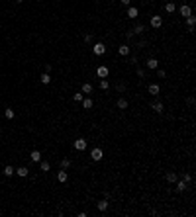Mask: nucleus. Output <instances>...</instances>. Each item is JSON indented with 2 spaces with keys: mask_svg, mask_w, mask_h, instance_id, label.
I'll list each match as a JSON object with an SVG mask.
<instances>
[{
  "mask_svg": "<svg viewBox=\"0 0 196 217\" xmlns=\"http://www.w3.org/2000/svg\"><path fill=\"white\" fill-rule=\"evenodd\" d=\"M57 182H59V184H67L69 182V174H67V170H59V172H57Z\"/></svg>",
  "mask_w": 196,
  "mask_h": 217,
  "instance_id": "4468645a",
  "label": "nucleus"
},
{
  "mask_svg": "<svg viewBox=\"0 0 196 217\" xmlns=\"http://www.w3.org/2000/svg\"><path fill=\"white\" fill-rule=\"evenodd\" d=\"M157 76H159V78H165V76H167V70H165V69H157Z\"/></svg>",
  "mask_w": 196,
  "mask_h": 217,
  "instance_id": "473e14b6",
  "label": "nucleus"
},
{
  "mask_svg": "<svg viewBox=\"0 0 196 217\" xmlns=\"http://www.w3.org/2000/svg\"><path fill=\"white\" fill-rule=\"evenodd\" d=\"M108 2H112V4H114V2H118V0H108Z\"/></svg>",
  "mask_w": 196,
  "mask_h": 217,
  "instance_id": "e433bc0d",
  "label": "nucleus"
},
{
  "mask_svg": "<svg viewBox=\"0 0 196 217\" xmlns=\"http://www.w3.org/2000/svg\"><path fill=\"white\" fill-rule=\"evenodd\" d=\"M94 207H96L98 213H106L108 207H110V201H108V198H102V200H98L96 204H94Z\"/></svg>",
  "mask_w": 196,
  "mask_h": 217,
  "instance_id": "39448f33",
  "label": "nucleus"
},
{
  "mask_svg": "<svg viewBox=\"0 0 196 217\" xmlns=\"http://www.w3.org/2000/svg\"><path fill=\"white\" fill-rule=\"evenodd\" d=\"M147 92H149L153 98H155V96H161V86H159L157 82H151V84L147 86Z\"/></svg>",
  "mask_w": 196,
  "mask_h": 217,
  "instance_id": "f8f14e48",
  "label": "nucleus"
},
{
  "mask_svg": "<svg viewBox=\"0 0 196 217\" xmlns=\"http://www.w3.org/2000/svg\"><path fill=\"white\" fill-rule=\"evenodd\" d=\"M30 161H32V162H39V161H41V153H39L38 149H33L32 153H30Z\"/></svg>",
  "mask_w": 196,
  "mask_h": 217,
  "instance_id": "412c9836",
  "label": "nucleus"
},
{
  "mask_svg": "<svg viewBox=\"0 0 196 217\" xmlns=\"http://www.w3.org/2000/svg\"><path fill=\"white\" fill-rule=\"evenodd\" d=\"M86 215H88V211H78L77 213V217H86Z\"/></svg>",
  "mask_w": 196,
  "mask_h": 217,
  "instance_id": "f704fd0d",
  "label": "nucleus"
},
{
  "mask_svg": "<svg viewBox=\"0 0 196 217\" xmlns=\"http://www.w3.org/2000/svg\"><path fill=\"white\" fill-rule=\"evenodd\" d=\"M4 118L6 119H14V118H16V112H14L12 108H6V110H4Z\"/></svg>",
  "mask_w": 196,
  "mask_h": 217,
  "instance_id": "c85d7f7f",
  "label": "nucleus"
},
{
  "mask_svg": "<svg viewBox=\"0 0 196 217\" xmlns=\"http://www.w3.org/2000/svg\"><path fill=\"white\" fill-rule=\"evenodd\" d=\"M16 174H18V176H22V178H28L30 170H28V166H20V168H16Z\"/></svg>",
  "mask_w": 196,
  "mask_h": 217,
  "instance_id": "a878e982",
  "label": "nucleus"
},
{
  "mask_svg": "<svg viewBox=\"0 0 196 217\" xmlns=\"http://www.w3.org/2000/svg\"><path fill=\"white\" fill-rule=\"evenodd\" d=\"M163 10L167 12V14H175L177 12V4L173 2V0H169V2H165V6H163Z\"/></svg>",
  "mask_w": 196,
  "mask_h": 217,
  "instance_id": "f3484780",
  "label": "nucleus"
},
{
  "mask_svg": "<svg viewBox=\"0 0 196 217\" xmlns=\"http://www.w3.org/2000/svg\"><path fill=\"white\" fill-rule=\"evenodd\" d=\"M184 22H186V27H194L196 18H194V16H188V18H184Z\"/></svg>",
  "mask_w": 196,
  "mask_h": 217,
  "instance_id": "c756f323",
  "label": "nucleus"
},
{
  "mask_svg": "<svg viewBox=\"0 0 196 217\" xmlns=\"http://www.w3.org/2000/svg\"><path fill=\"white\" fill-rule=\"evenodd\" d=\"M178 12H180V16H183V20H184V18H188V16H192V8H190L188 4H183Z\"/></svg>",
  "mask_w": 196,
  "mask_h": 217,
  "instance_id": "dca6fc26",
  "label": "nucleus"
},
{
  "mask_svg": "<svg viewBox=\"0 0 196 217\" xmlns=\"http://www.w3.org/2000/svg\"><path fill=\"white\" fill-rule=\"evenodd\" d=\"M149 106H151V112H153V113H157V115H161V113L165 112V106H163V102H159V100L151 102Z\"/></svg>",
  "mask_w": 196,
  "mask_h": 217,
  "instance_id": "9d476101",
  "label": "nucleus"
},
{
  "mask_svg": "<svg viewBox=\"0 0 196 217\" xmlns=\"http://www.w3.org/2000/svg\"><path fill=\"white\" fill-rule=\"evenodd\" d=\"M39 168H41V172H49L51 170V162L49 161H39Z\"/></svg>",
  "mask_w": 196,
  "mask_h": 217,
  "instance_id": "bb28decb",
  "label": "nucleus"
},
{
  "mask_svg": "<svg viewBox=\"0 0 196 217\" xmlns=\"http://www.w3.org/2000/svg\"><path fill=\"white\" fill-rule=\"evenodd\" d=\"M135 75L139 76V80H145V78H147V72H145V69H141L139 65L135 67Z\"/></svg>",
  "mask_w": 196,
  "mask_h": 217,
  "instance_id": "393cba45",
  "label": "nucleus"
},
{
  "mask_svg": "<svg viewBox=\"0 0 196 217\" xmlns=\"http://www.w3.org/2000/svg\"><path fill=\"white\" fill-rule=\"evenodd\" d=\"M94 108V100L88 96V98H83V110H92Z\"/></svg>",
  "mask_w": 196,
  "mask_h": 217,
  "instance_id": "6ab92c4d",
  "label": "nucleus"
},
{
  "mask_svg": "<svg viewBox=\"0 0 196 217\" xmlns=\"http://www.w3.org/2000/svg\"><path fill=\"white\" fill-rule=\"evenodd\" d=\"M177 180H178V172H173V170H169V172L165 174V182L169 184V186H171V184H175Z\"/></svg>",
  "mask_w": 196,
  "mask_h": 217,
  "instance_id": "ddd939ff",
  "label": "nucleus"
},
{
  "mask_svg": "<svg viewBox=\"0 0 196 217\" xmlns=\"http://www.w3.org/2000/svg\"><path fill=\"white\" fill-rule=\"evenodd\" d=\"M133 33H135V35H141V33H145V26L141 24V22H137V24L133 26Z\"/></svg>",
  "mask_w": 196,
  "mask_h": 217,
  "instance_id": "5701e85b",
  "label": "nucleus"
},
{
  "mask_svg": "<svg viewBox=\"0 0 196 217\" xmlns=\"http://www.w3.org/2000/svg\"><path fill=\"white\" fill-rule=\"evenodd\" d=\"M116 106H118V110H122V112H124V110H128V108H129V102H128V100H126L124 96H120L118 100H116Z\"/></svg>",
  "mask_w": 196,
  "mask_h": 217,
  "instance_id": "2eb2a0df",
  "label": "nucleus"
},
{
  "mask_svg": "<svg viewBox=\"0 0 196 217\" xmlns=\"http://www.w3.org/2000/svg\"><path fill=\"white\" fill-rule=\"evenodd\" d=\"M14 174H16V168H14V166H10V164L4 166V176L10 178V176H14Z\"/></svg>",
  "mask_w": 196,
  "mask_h": 217,
  "instance_id": "cd10ccee",
  "label": "nucleus"
},
{
  "mask_svg": "<svg viewBox=\"0 0 196 217\" xmlns=\"http://www.w3.org/2000/svg\"><path fill=\"white\" fill-rule=\"evenodd\" d=\"M183 180L186 184H192V172H183Z\"/></svg>",
  "mask_w": 196,
  "mask_h": 217,
  "instance_id": "7c9ffc66",
  "label": "nucleus"
},
{
  "mask_svg": "<svg viewBox=\"0 0 196 217\" xmlns=\"http://www.w3.org/2000/svg\"><path fill=\"white\" fill-rule=\"evenodd\" d=\"M71 164H73V161H71L69 157H63V158H61V168H63V170H69Z\"/></svg>",
  "mask_w": 196,
  "mask_h": 217,
  "instance_id": "4be33fe9",
  "label": "nucleus"
},
{
  "mask_svg": "<svg viewBox=\"0 0 196 217\" xmlns=\"http://www.w3.org/2000/svg\"><path fill=\"white\" fill-rule=\"evenodd\" d=\"M81 92H83V94H88V96H90V94H94V84H92L90 80H84V82L81 84Z\"/></svg>",
  "mask_w": 196,
  "mask_h": 217,
  "instance_id": "9b49d317",
  "label": "nucleus"
},
{
  "mask_svg": "<svg viewBox=\"0 0 196 217\" xmlns=\"http://www.w3.org/2000/svg\"><path fill=\"white\" fill-rule=\"evenodd\" d=\"M159 63H161V61H159L157 57L151 55V57H147V61H145V67H147L149 70H157L159 69Z\"/></svg>",
  "mask_w": 196,
  "mask_h": 217,
  "instance_id": "6e6552de",
  "label": "nucleus"
},
{
  "mask_svg": "<svg viewBox=\"0 0 196 217\" xmlns=\"http://www.w3.org/2000/svg\"><path fill=\"white\" fill-rule=\"evenodd\" d=\"M126 18H128V20H135V18H139V8H137V6H128V10H126Z\"/></svg>",
  "mask_w": 196,
  "mask_h": 217,
  "instance_id": "1a4fd4ad",
  "label": "nucleus"
},
{
  "mask_svg": "<svg viewBox=\"0 0 196 217\" xmlns=\"http://www.w3.org/2000/svg\"><path fill=\"white\" fill-rule=\"evenodd\" d=\"M86 147H88V141H86L84 137H77V139L73 141V149H75L77 153H84Z\"/></svg>",
  "mask_w": 196,
  "mask_h": 217,
  "instance_id": "f03ea898",
  "label": "nucleus"
},
{
  "mask_svg": "<svg viewBox=\"0 0 196 217\" xmlns=\"http://www.w3.org/2000/svg\"><path fill=\"white\" fill-rule=\"evenodd\" d=\"M116 53H118L120 57H128L129 53H132V45H129V43H120L118 49H116Z\"/></svg>",
  "mask_w": 196,
  "mask_h": 217,
  "instance_id": "0eeeda50",
  "label": "nucleus"
},
{
  "mask_svg": "<svg viewBox=\"0 0 196 217\" xmlns=\"http://www.w3.org/2000/svg\"><path fill=\"white\" fill-rule=\"evenodd\" d=\"M104 157H106V155H104V149H102V147H94V149L90 151V161H92V162H102Z\"/></svg>",
  "mask_w": 196,
  "mask_h": 217,
  "instance_id": "7ed1b4c3",
  "label": "nucleus"
},
{
  "mask_svg": "<svg viewBox=\"0 0 196 217\" xmlns=\"http://www.w3.org/2000/svg\"><path fill=\"white\" fill-rule=\"evenodd\" d=\"M98 88L102 90V92H108V88H110V80H108V78H100V82H98Z\"/></svg>",
  "mask_w": 196,
  "mask_h": 217,
  "instance_id": "aec40b11",
  "label": "nucleus"
},
{
  "mask_svg": "<svg viewBox=\"0 0 196 217\" xmlns=\"http://www.w3.org/2000/svg\"><path fill=\"white\" fill-rule=\"evenodd\" d=\"M83 98H84L83 92H75L73 94V102H83Z\"/></svg>",
  "mask_w": 196,
  "mask_h": 217,
  "instance_id": "2f4dec72",
  "label": "nucleus"
},
{
  "mask_svg": "<svg viewBox=\"0 0 196 217\" xmlns=\"http://www.w3.org/2000/svg\"><path fill=\"white\" fill-rule=\"evenodd\" d=\"M118 2L124 6V8H128V6H132V0H118Z\"/></svg>",
  "mask_w": 196,
  "mask_h": 217,
  "instance_id": "72a5a7b5",
  "label": "nucleus"
},
{
  "mask_svg": "<svg viewBox=\"0 0 196 217\" xmlns=\"http://www.w3.org/2000/svg\"><path fill=\"white\" fill-rule=\"evenodd\" d=\"M90 51H92V55H96V57H104L108 53V47H106L104 41H94L92 47H90Z\"/></svg>",
  "mask_w": 196,
  "mask_h": 217,
  "instance_id": "f257e3e1",
  "label": "nucleus"
},
{
  "mask_svg": "<svg viewBox=\"0 0 196 217\" xmlns=\"http://www.w3.org/2000/svg\"><path fill=\"white\" fill-rule=\"evenodd\" d=\"M94 75H96L98 78H108V75H110V67L108 65H102L100 63L96 69H94Z\"/></svg>",
  "mask_w": 196,
  "mask_h": 217,
  "instance_id": "20e7f679",
  "label": "nucleus"
},
{
  "mask_svg": "<svg viewBox=\"0 0 196 217\" xmlns=\"http://www.w3.org/2000/svg\"><path fill=\"white\" fill-rule=\"evenodd\" d=\"M14 2H18V4H22V2H24V0H14Z\"/></svg>",
  "mask_w": 196,
  "mask_h": 217,
  "instance_id": "c9c22d12",
  "label": "nucleus"
},
{
  "mask_svg": "<svg viewBox=\"0 0 196 217\" xmlns=\"http://www.w3.org/2000/svg\"><path fill=\"white\" fill-rule=\"evenodd\" d=\"M175 184H177V192H180V194H183V192H186L188 188H190V184H186L184 180H177Z\"/></svg>",
  "mask_w": 196,
  "mask_h": 217,
  "instance_id": "a211bd4d",
  "label": "nucleus"
},
{
  "mask_svg": "<svg viewBox=\"0 0 196 217\" xmlns=\"http://www.w3.org/2000/svg\"><path fill=\"white\" fill-rule=\"evenodd\" d=\"M39 82L43 86H47V84H51V76H49V72H43V75L39 76Z\"/></svg>",
  "mask_w": 196,
  "mask_h": 217,
  "instance_id": "b1692460",
  "label": "nucleus"
},
{
  "mask_svg": "<svg viewBox=\"0 0 196 217\" xmlns=\"http://www.w3.org/2000/svg\"><path fill=\"white\" fill-rule=\"evenodd\" d=\"M149 26L153 27V30H161L163 27V16H159V14H153L149 20Z\"/></svg>",
  "mask_w": 196,
  "mask_h": 217,
  "instance_id": "423d86ee",
  "label": "nucleus"
}]
</instances>
